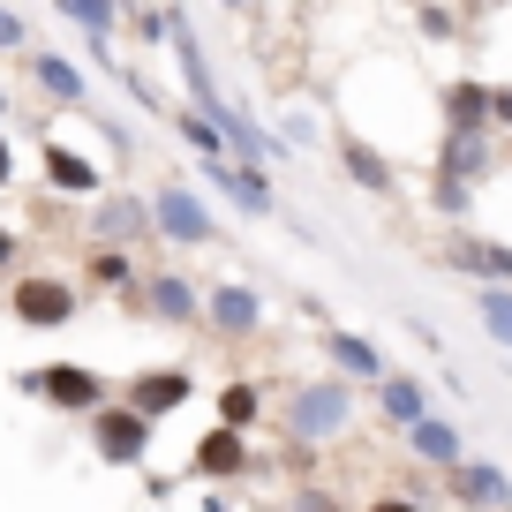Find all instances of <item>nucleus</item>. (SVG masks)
<instances>
[{
    "instance_id": "obj_1",
    "label": "nucleus",
    "mask_w": 512,
    "mask_h": 512,
    "mask_svg": "<svg viewBox=\"0 0 512 512\" xmlns=\"http://www.w3.org/2000/svg\"><path fill=\"white\" fill-rule=\"evenodd\" d=\"M151 234H159L166 249H219L226 226L189 181H159V189H151Z\"/></svg>"
},
{
    "instance_id": "obj_2",
    "label": "nucleus",
    "mask_w": 512,
    "mask_h": 512,
    "mask_svg": "<svg viewBox=\"0 0 512 512\" xmlns=\"http://www.w3.org/2000/svg\"><path fill=\"white\" fill-rule=\"evenodd\" d=\"M347 422H354V384L347 377H309L287 400V430L302 437V445H332Z\"/></svg>"
},
{
    "instance_id": "obj_3",
    "label": "nucleus",
    "mask_w": 512,
    "mask_h": 512,
    "mask_svg": "<svg viewBox=\"0 0 512 512\" xmlns=\"http://www.w3.org/2000/svg\"><path fill=\"white\" fill-rule=\"evenodd\" d=\"M23 392L53 400L61 415H98V407L113 400V384L98 377V369H83V362H46V369H31V377H23Z\"/></svg>"
},
{
    "instance_id": "obj_4",
    "label": "nucleus",
    "mask_w": 512,
    "mask_h": 512,
    "mask_svg": "<svg viewBox=\"0 0 512 512\" xmlns=\"http://www.w3.org/2000/svg\"><path fill=\"white\" fill-rule=\"evenodd\" d=\"M91 241L98 249H144V241H159L151 234V196H136V189L91 196Z\"/></svg>"
},
{
    "instance_id": "obj_5",
    "label": "nucleus",
    "mask_w": 512,
    "mask_h": 512,
    "mask_svg": "<svg viewBox=\"0 0 512 512\" xmlns=\"http://www.w3.org/2000/svg\"><path fill=\"white\" fill-rule=\"evenodd\" d=\"M83 422H91V452L106 467H136L151 452V422L136 415V407H121V400H106L98 415H83Z\"/></svg>"
},
{
    "instance_id": "obj_6",
    "label": "nucleus",
    "mask_w": 512,
    "mask_h": 512,
    "mask_svg": "<svg viewBox=\"0 0 512 512\" xmlns=\"http://www.w3.org/2000/svg\"><path fill=\"white\" fill-rule=\"evenodd\" d=\"M76 287L68 279H16L8 287V317L31 324V332H61V324H76Z\"/></svg>"
},
{
    "instance_id": "obj_7",
    "label": "nucleus",
    "mask_w": 512,
    "mask_h": 512,
    "mask_svg": "<svg viewBox=\"0 0 512 512\" xmlns=\"http://www.w3.org/2000/svg\"><path fill=\"white\" fill-rule=\"evenodd\" d=\"M204 181L226 196V204H241L249 219H272L279 211V189H272V166H234V159H204Z\"/></svg>"
},
{
    "instance_id": "obj_8",
    "label": "nucleus",
    "mask_w": 512,
    "mask_h": 512,
    "mask_svg": "<svg viewBox=\"0 0 512 512\" xmlns=\"http://www.w3.org/2000/svg\"><path fill=\"white\" fill-rule=\"evenodd\" d=\"M317 354H324L347 384H384V377H392V369H384V347H377V339H362V332H347V324H324Z\"/></svg>"
},
{
    "instance_id": "obj_9",
    "label": "nucleus",
    "mask_w": 512,
    "mask_h": 512,
    "mask_svg": "<svg viewBox=\"0 0 512 512\" xmlns=\"http://www.w3.org/2000/svg\"><path fill=\"white\" fill-rule=\"evenodd\" d=\"M204 324H211L219 339H249L256 324H264V294H256L249 279H226V287L204 294Z\"/></svg>"
},
{
    "instance_id": "obj_10",
    "label": "nucleus",
    "mask_w": 512,
    "mask_h": 512,
    "mask_svg": "<svg viewBox=\"0 0 512 512\" xmlns=\"http://www.w3.org/2000/svg\"><path fill=\"white\" fill-rule=\"evenodd\" d=\"M189 392H196L189 369H144V377H128V400L121 407H136L144 422H166L174 407H189Z\"/></svg>"
},
{
    "instance_id": "obj_11",
    "label": "nucleus",
    "mask_w": 512,
    "mask_h": 512,
    "mask_svg": "<svg viewBox=\"0 0 512 512\" xmlns=\"http://www.w3.org/2000/svg\"><path fill=\"white\" fill-rule=\"evenodd\" d=\"M445 482H452V497H460L467 512H512V482H505L497 460H460Z\"/></svg>"
},
{
    "instance_id": "obj_12",
    "label": "nucleus",
    "mask_w": 512,
    "mask_h": 512,
    "mask_svg": "<svg viewBox=\"0 0 512 512\" xmlns=\"http://www.w3.org/2000/svg\"><path fill=\"white\" fill-rule=\"evenodd\" d=\"M407 452H415L422 467H437V475H452V467L467 460V437H460L452 415H422L415 430H407Z\"/></svg>"
},
{
    "instance_id": "obj_13",
    "label": "nucleus",
    "mask_w": 512,
    "mask_h": 512,
    "mask_svg": "<svg viewBox=\"0 0 512 512\" xmlns=\"http://www.w3.org/2000/svg\"><path fill=\"white\" fill-rule=\"evenodd\" d=\"M23 68H31V83L53 98V106H83V98H91V83H83V68L68 61V53H46V46H31V53H23Z\"/></svg>"
},
{
    "instance_id": "obj_14",
    "label": "nucleus",
    "mask_w": 512,
    "mask_h": 512,
    "mask_svg": "<svg viewBox=\"0 0 512 512\" xmlns=\"http://www.w3.org/2000/svg\"><path fill=\"white\" fill-rule=\"evenodd\" d=\"M136 294H144V309H151L159 324H204V294H196L181 272H159V279H144Z\"/></svg>"
},
{
    "instance_id": "obj_15",
    "label": "nucleus",
    "mask_w": 512,
    "mask_h": 512,
    "mask_svg": "<svg viewBox=\"0 0 512 512\" xmlns=\"http://www.w3.org/2000/svg\"><path fill=\"white\" fill-rule=\"evenodd\" d=\"M46 189L53 196H106V174L83 151H68L61 136H46Z\"/></svg>"
},
{
    "instance_id": "obj_16",
    "label": "nucleus",
    "mask_w": 512,
    "mask_h": 512,
    "mask_svg": "<svg viewBox=\"0 0 512 512\" xmlns=\"http://www.w3.org/2000/svg\"><path fill=\"white\" fill-rule=\"evenodd\" d=\"M452 264H460V272H475L482 287H512V249L505 241H482V234H452Z\"/></svg>"
},
{
    "instance_id": "obj_17",
    "label": "nucleus",
    "mask_w": 512,
    "mask_h": 512,
    "mask_svg": "<svg viewBox=\"0 0 512 512\" xmlns=\"http://www.w3.org/2000/svg\"><path fill=\"white\" fill-rule=\"evenodd\" d=\"M189 467H196V475H211V482H234L241 467H249V437H241V430H226V422H219L211 437H196Z\"/></svg>"
},
{
    "instance_id": "obj_18",
    "label": "nucleus",
    "mask_w": 512,
    "mask_h": 512,
    "mask_svg": "<svg viewBox=\"0 0 512 512\" xmlns=\"http://www.w3.org/2000/svg\"><path fill=\"white\" fill-rule=\"evenodd\" d=\"M377 415L392 422V430H415V422L430 415V392H422L415 377H384L377 384Z\"/></svg>"
},
{
    "instance_id": "obj_19",
    "label": "nucleus",
    "mask_w": 512,
    "mask_h": 512,
    "mask_svg": "<svg viewBox=\"0 0 512 512\" xmlns=\"http://www.w3.org/2000/svg\"><path fill=\"white\" fill-rule=\"evenodd\" d=\"M490 166V136H445V151H437V181H467ZM475 189V181H467Z\"/></svg>"
},
{
    "instance_id": "obj_20",
    "label": "nucleus",
    "mask_w": 512,
    "mask_h": 512,
    "mask_svg": "<svg viewBox=\"0 0 512 512\" xmlns=\"http://www.w3.org/2000/svg\"><path fill=\"white\" fill-rule=\"evenodd\" d=\"M339 159H347L354 189H369V196H392V166H384V151H369L362 136H339Z\"/></svg>"
},
{
    "instance_id": "obj_21",
    "label": "nucleus",
    "mask_w": 512,
    "mask_h": 512,
    "mask_svg": "<svg viewBox=\"0 0 512 512\" xmlns=\"http://www.w3.org/2000/svg\"><path fill=\"white\" fill-rule=\"evenodd\" d=\"M53 8H61V16L76 23V31L91 38V46H106V38H113V23H121V0H53Z\"/></svg>"
},
{
    "instance_id": "obj_22",
    "label": "nucleus",
    "mask_w": 512,
    "mask_h": 512,
    "mask_svg": "<svg viewBox=\"0 0 512 512\" xmlns=\"http://www.w3.org/2000/svg\"><path fill=\"white\" fill-rule=\"evenodd\" d=\"M475 317L497 347H512V287H475Z\"/></svg>"
},
{
    "instance_id": "obj_23",
    "label": "nucleus",
    "mask_w": 512,
    "mask_h": 512,
    "mask_svg": "<svg viewBox=\"0 0 512 512\" xmlns=\"http://www.w3.org/2000/svg\"><path fill=\"white\" fill-rule=\"evenodd\" d=\"M256 415H264L256 384H226V392H219V422H226V430H241V437H249V422H256Z\"/></svg>"
},
{
    "instance_id": "obj_24",
    "label": "nucleus",
    "mask_w": 512,
    "mask_h": 512,
    "mask_svg": "<svg viewBox=\"0 0 512 512\" xmlns=\"http://www.w3.org/2000/svg\"><path fill=\"white\" fill-rule=\"evenodd\" d=\"M91 279H98V287H121V294H136V272H128V249H91Z\"/></svg>"
},
{
    "instance_id": "obj_25",
    "label": "nucleus",
    "mask_w": 512,
    "mask_h": 512,
    "mask_svg": "<svg viewBox=\"0 0 512 512\" xmlns=\"http://www.w3.org/2000/svg\"><path fill=\"white\" fill-rule=\"evenodd\" d=\"M174 128H181V144H189V151H196V159H226V144H219V128H211V121H204V113H181V121H174Z\"/></svg>"
},
{
    "instance_id": "obj_26",
    "label": "nucleus",
    "mask_w": 512,
    "mask_h": 512,
    "mask_svg": "<svg viewBox=\"0 0 512 512\" xmlns=\"http://www.w3.org/2000/svg\"><path fill=\"white\" fill-rule=\"evenodd\" d=\"M430 204L445 211V219H467V204H475V189H467V181H437V189H430Z\"/></svg>"
},
{
    "instance_id": "obj_27",
    "label": "nucleus",
    "mask_w": 512,
    "mask_h": 512,
    "mask_svg": "<svg viewBox=\"0 0 512 512\" xmlns=\"http://www.w3.org/2000/svg\"><path fill=\"white\" fill-rule=\"evenodd\" d=\"M0 53H31V23L16 8H0Z\"/></svg>"
},
{
    "instance_id": "obj_28",
    "label": "nucleus",
    "mask_w": 512,
    "mask_h": 512,
    "mask_svg": "<svg viewBox=\"0 0 512 512\" xmlns=\"http://www.w3.org/2000/svg\"><path fill=\"white\" fill-rule=\"evenodd\" d=\"M279 144H287V151H309V144H317V121H309V113H287V136H279Z\"/></svg>"
},
{
    "instance_id": "obj_29",
    "label": "nucleus",
    "mask_w": 512,
    "mask_h": 512,
    "mask_svg": "<svg viewBox=\"0 0 512 512\" xmlns=\"http://www.w3.org/2000/svg\"><path fill=\"white\" fill-rule=\"evenodd\" d=\"M16 181V144H8V128H0V189Z\"/></svg>"
},
{
    "instance_id": "obj_30",
    "label": "nucleus",
    "mask_w": 512,
    "mask_h": 512,
    "mask_svg": "<svg viewBox=\"0 0 512 512\" xmlns=\"http://www.w3.org/2000/svg\"><path fill=\"white\" fill-rule=\"evenodd\" d=\"M369 512H422V505H407V497H377Z\"/></svg>"
},
{
    "instance_id": "obj_31",
    "label": "nucleus",
    "mask_w": 512,
    "mask_h": 512,
    "mask_svg": "<svg viewBox=\"0 0 512 512\" xmlns=\"http://www.w3.org/2000/svg\"><path fill=\"white\" fill-rule=\"evenodd\" d=\"M16 249H23V241L8 234V226H0V264H16Z\"/></svg>"
},
{
    "instance_id": "obj_32",
    "label": "nucleus",
    "mask_w": 512,
    "mask_h": 512,
    "mask_svg": "<svg viewBox=\"0 0 512 512\" xmlns=\"http://www.w3.org/2000/svg\"><path fill=\"white\" fill-rule=\"evenodd\" d=\"M302 512H339V505H332V497H302Z\"/></svg>"
},
{
    "instance_id": "obj_33",
    "label": "nucleus",
    "mask_w": 512,
    "mask_h": 512,
    "mask_svg": "<svg viewBox=\"0 0 512 512\" xmlns=\"http://www.w3.org/2000/svg\"><path fill=\"white\" fill-rule=\"evenodd\" d=\"M0 128H8V83H0Z\"/></svg>"
},
{
    "instance_id": "obj_34",
    "label": "nucleus",
    "mask_w": 512,
    "mask_h": 512,
    "mask_svg": "<svg viewBox=\"0 0 512 512\" xmlns=\"http://www.w3.org/2000/svg\"><path fill=\"white\" fill-rule=\"evenodd\" d=\"M219 8H256V0H219Z\"/></svg>"
}]
</instances>
